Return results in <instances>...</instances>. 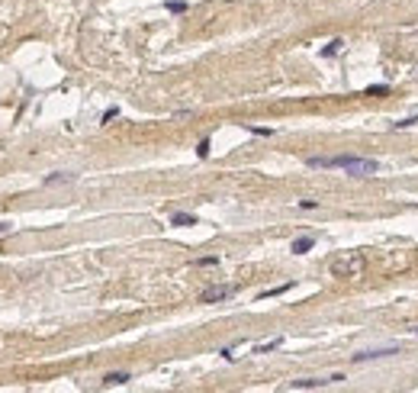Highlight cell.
I'll return each instance as SVG.
<instances>
[{
    "label": "cell",
    "instance_id": "cell-3",
    "mask_svg": "<svg viewBox=\"0 0 418 393\" xmlns=\"http://www.w3.org/2000/svg\"><path fill=\"white\" fill-rule=\"evenodd\" d=\"M232 294H235V287H209V290L200 294V303H222V300H229Z\"/></svg>",
    "mask_w": 418,
    "mask_h": 393
},
{
    "label": "cell",
    "instance_id": "cell-5",
    "mask_svg": "<svg viewBox=\"0 0 418 393\" xmlns=\"http://www.w3.org/2000/svg\"><path fill=\"white\" fill-rule=\"evenodd\" d=\"M170 226H196V216L193 213H174L170 216Z\"/></svg>",
    "mask_w": 418,
    "mask_h": 393
},
{
    "label": "cell",
    "instance_id": "cell-1",
    "mask_svg": "<svg viewBox=\"0 0 418 393\" xmlns=\"http://www.w3.org/2000/svg\"><path fill=\"white\" fill-rule=\"evenodd\" d=\"M309 168H344L354 178H370L380 171L373 158H357V155H334V158H309Z\"/></svg>",
    "mask_w": 418,
    "mask_h": 393
},
{
    "label": "cell",
    "instance_id": "cell-4",
    "mask_svg": "<svg viewBox=\"0 0 418 393\" xmlns=\"http://www.w3.org/2000/svg\"><path fill=\"white\" fill-rule=\"evenodd\" d=\"M396 345H389V348H376V351H360V355H354V361H370V358H386V355H396Z\"/></svg>",
    "mask_w": 418,
    "mask_h": 393
},
{
    "label": "cell",
    "instance_id": "cell-6",
    "mask_svg": "<svg viewBox=\"0 0 418 393\" xmlns=\"http://www.w3.org/2000/svg\"><path fill=\"white\" fill-rule=\"evenodd\" d=\"M312 245H315V239H312V235H303V239H296V242H293V252H296V255H306Z\"/></svg>",
    "mask_w": 418,
    "mask_h": 393
},
{
    "label": "cell",
    "instance_id": "cell-16",
    "mask_svg": "<svg viewBox=\"0 0 418 393\" xmlns=\"http://www.w3.org/2000/svg\"><path fill=\"white\" fill-rule=\"evenodd\" d=\"M299 206H303V209H315L319 203H315V200H299Z\"/></svg>",
    "mask_w": 418,
    "mask_h": 393
},
{
    "label": "cell",
    "instance_id": "cell-13",
    "mask_svg": "<svg viewBox=\"0 0 418 393\" xmlns=\"http://www.w3.org/2000/svg\"><path fill=\"white\" fill-rule=\"evenodd\" d=\"M341 49V39H334V42L332 45H328V49H325V55H334V52H338Z\"/></svg>",
    "mask_w": 418,
    "mask_h": 393
},
{
    "label": "cell",
    "instance_id": "cell-7",
    "mask_svg": "<svg viewBox=\"0 0 418 393\" xmlns=\"http://www.w3.org/2000/svg\"><path fill=\"white\" fill-rule=\"evenodd\" d=\"M126 381H129L126 371H116V374H106L103 377V387H116V384H126Z\"/></svg>",
    "mask_w": 418,
    "mask_h": 393
},
{
    "label": "cell",
    "instance_id": "cell-8",
    "mask_svg": "<svg viewBox=\"0 0 418 393\" xmlns=\"http://www.w3.org/2000/svg\"><path fill=\"white\" fill-rule=\"evenodd\" d=\"M290 287H293V284H280V287H273V290H264V294L257 296V300H267V296H280V294H286Z\"/></svg>",
    "mask_w": 418,
    "mask_h": 393
},
{
    "label": "cell",
    "instance_id": "cell-11",
    "mask_svg": "<svg viewBox=\"0 0 418 393\" xmlns=\"http://www.w3.org/2000/svg\"><path fill=\"white\" fill-rule=\"evenodd\" d=\"M370 97H376V94H389V84H376V87H367Z\"/></svg>",
    "mask_w": 418,
    "mask_h": 393
},
{
    "label": "cell",
    "instance_id": "cell-17",
    "mask_svg": "<svg viewBox=\"0 0 418 393\" xmlns=\"http://www.w3.org/2000/svg\"><path fill=\"white\" fill-rule=\"evenodd\" d=\"M412 332H415V335H418V326H415V329H412Z\"/></svg>",
    "mask_w": 418,
    "mask_h": 393
},
{
    "label": "cell",
    "instance_id": "cell-15",
    "mask_svg": "<svg viewBox=\"0 0 418 393\" xmlns=\"http://www.w3.org/2000/svg\"><path fill=\"white\" fill-rule=\"evenodd\" d=\"M116 113H119V110H116V106H109V110L103 113V123H109V119H113V116H116Z\"/></svg>",
    "mask_w": 418,
    "mask_h": 393
},
{
    "label": "cell",
    "instance_id": "cell-12",
    "mask_svg": "<svg viewBox=\"0 0 418 393\" xmlns=\"http://www.w3.org/2000/svg\"><path fill=\"white\" fill-rule=\"evenodd\" d=\"M196 155H200V158H209V139H203V142H200V148H196Z\"/></svg>",
    "mask_w": 418,
    "mask_h": 393
},
{
    "label": "cell",
    "instance_id": "cell-2",
    "mask_svg": "<svg viewBox=\"0 0 418 393\" xmlns=\"http://www.w3.org/2000/svg\"><path fill=\"white\" fill-rule=\"evenodd\" d=\"M338 381H344L341 374H332V377H306V381H293L290 384V390H315V387H325V384H338Z\"/></svg>",
    "mask_w": 418,
    "mask_h": 393
},
{
    "label": "cell",
    "instance_id": "cell-10",
    "mask_svg": "<svg viewBox=\"0 0 418 393\" xmlns=\"http://www.w3.org/2000/svg\"><path fill=\"white\" fill-rule=\"evenodd\" d=\"M167 10L170 13H183L187 10V0H167Z\"/></svg>",
    "mask_w": 418,
    "mask_h": 393
},
{
    "label": "cell",
    "instance_id": "cell-9",
    "mask_svg": "<svg viewBox=\"0 0 418 393\" xmlns=\"http://www.w3.org/2000/svg\"><path fill=\"white\" fill-rule=\"evenodd\" d=\"M280 345H283V338H273V342H267V345H257V355H267V351H273V348H280Z\"/></svg>",
    "mask_w": 418,
    "mask_h": 393
},
{
    "label": "cell",
    "instance_id": "cell-14",
    "mask_svg": "<svg viewBox=\"0 0 418 393\" xmlns=\"http://www.w3.org/2000/svg\"><path fill=\"white\" fill-rule=\"evenodd\" d=\"M219 258H212V255H209V258H196V264H200V268H206V264H216Z\"/></svg>",
    "mask_w": 418,
    "mask_h": 393
}]
</instances>
